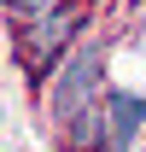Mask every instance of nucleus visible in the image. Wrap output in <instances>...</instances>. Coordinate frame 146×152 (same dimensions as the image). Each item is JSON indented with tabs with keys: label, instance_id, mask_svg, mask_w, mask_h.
<instances>
[{
	"label": "nucleus",
	"instance_id": "20e7f679",
	"mask_svg": "<svg viewBox=\"0 0 146 152\" xmlns=\"http://www.w3.org/2000/svg\"><path fill=\"white\" fill-rule=\"evenodd\" d=\"M12 6H18V12H53L58 0H12Z\"/></svg>",
	"mask_w": 146,
	"mask_h": 152
},
{
	"label": "nucleus",
	"instance_id": "f03ea898",
	"mask_svg": "<svg viewBox=\"0 0 146 152\" xmlns=\"http://www.w3.org/2000/svg\"><path fill=\"white\" fill-rule=\"evenodd\" d=\"M76 29H82V6H64V12H47V18H41V29L35 35H29V58H47V53H58V47H64V41L76 35Z\"/></svg>",
	"mask_w": 146,
	"mask_h": 152
},
{
	"label": "nucleus",
	"instance_id": "f257e3e1",
	"mask_svg": "<svg viewBox=\"0 0 146 152\" xmlns=\"http://www.w3.org/2000/svg\"><path fill=\"white\" fill-rule=\"evenodd\" d=\"M99 41H88V47H82V53L70 58V64H64V70H58V82H53V117H64V123H70L76 111H82V105H88L93 99V82H99Z\"/></svg>",
	"mask_w": 146,
	"mask_h": 152
},
{
	"label": "nucleus",
	"instance_id": "7ed1b4c3",
	"mask_svg": "<svg viewBox=\"0 0 146 152\" xmlns=\"http://www.w3.org/2000/svg\"><path fill=\"white\" fill-rule=\"evenodd\" d=\"M105 117H111V152H123L140 134V99L117 88V94H105Z\"/></svg>",
	"mask_w": 146,
	"mask_h": 152
},
{
	"label": "nucleus",
	"instance_id": "39448f33",
	"mask_svg": "<svg viewBox=\"0 0 146 152\" xmlns=\"http://www.w3.org/2000/svg\"><path fill=\"white\" fill-rule=\"evenodd\" d=\"M140 134H146V99H140Z\"/></svg>",
	"mask_w": 146,
	"mask_h": 152
}]
</instances>
